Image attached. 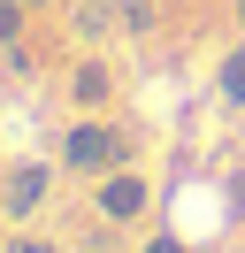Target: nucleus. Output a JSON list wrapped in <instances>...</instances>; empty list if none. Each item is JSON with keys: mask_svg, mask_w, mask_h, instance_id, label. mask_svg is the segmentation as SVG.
I'll return each mask as SVG.
<instances>
[{"mask_svg": "<svg viewBox=\"0 0 245 253\" xmlns=\"http://www.w3.org/2000/svg\"><path fill=\"white\" fill-rule=\"evenodd\" d=\"M222 100H245V46L222 54Z\"/></svg>", "mask_w": 245, "mask_h": 253, "instance_id": "obj_5", "label": "nucleus"}, {"mask_svg": "<svg viewBox=\"0 0 245 253\" xmlns=\"http://www.w3.org/2000/svg\"><path fill=\"white\" fill-rule=\"evenodd\" d=\"M61 169H77V176H107V169H122V130H107V123H77L69 138H61Z\"/></svg>", "mask_w": 245, "mask_h": 253, "instance_id": "obj_1", "label": "nucleus"}, {"mask_svg": "<svg viewBox=\"0 0 245 253\" xmlns=\"http://www.w3.org/2000/svg\"><path fill=\"white\" fill-rule=\"evenodd\" d=\"M23 16H31L23 0H0V46H15V39H23Z\"/></svg>", "mask_w": 245, "mask_h": 253, "instance_id": "obj_6", "label": "nucleus"}, {"mask_svg": "<svg viewBox=\"0 0 245 253\" xmlns=\"http://www.w3.org/2000/svg\"><path fill=\"white\" fill-rule=\"evenodd\" d=\"M23 8H46V0H23Z\"/></svg>", "mask_w": 245, "mask_h": 253, "instance_id": "obj_9", "label": "nucleus"}, {"mask_svg": "<svg viewBox=\"0 0 245 253\" xmlns=\"http://www.w3.org/2000/svg\"><path fill=\"white\" fill-rule=\"evenodd\" d=\"M238 16H245V0H238Z\"/></svg>", "mask_w": 245, "mask_h": 253, "instance_id": "obj_10", "label": "nucleus"}, {"mask_svg": "<svg viewBox=\"0 0 245 253\" xmlns=\"http://www.w3.org/2000/svg\"><path fill=\"white\" fill-rule=\"evenodd\" d=\"M146 253H184V246H176V238H153V246H146Z\"/></svg>", "mask_w": 245, "mask_h": 253, "instance_id": "obj_8", "label": "nucleus"}, {"mask_svg": "<svg viewBox=\"0 0 245 253\" xmlns=\"http://www.w3.org/2000/svg\"><path fill=\"white\" fill-rule=\"evenodd\" d=\"M46 184H54V169H46V161H15V169L0 176V215H8V222H23L31 207L46 200Z\"/></svg>", "mask_w": 245, "mask_h": 253, "instance_id": "obj_2", "label": "nucleus"}, {"mask_svg": "<svg viewBox=\"0 0 245 253\" xmlns=\"http://www.w3.org/2000/svg\"><path fill=\"white\" fill-rule=\"evenodd\" d=\"M69 92L84 100V108H92V100H107V69H100V62H84V69H77V84H69Z\"/></svg>", "mask_w": 245, "mask_h": 253, "instance_id": "obj_4", "label": "nucleus"}, {"mask_svg": "<svg viewBox=\"0 0 245 253\" xmlns=\"http://www.w3.org/2000/svg\"><path fill=\"white\" fill-rule=\"evenodd\" d=\"M8 253H54L46 238H8Z\"/></svg>", "mask_w": 245, "mask_h": 253, "instance_id": "obj_7", "label": "nucleus"}, {"mask_svg": "<svg viewBox=\"0 0 245 253\" xmlns=\"http://www.w3.org/2000/svg\"><path fill=\"white\" fill-rule=\"evenodd\" d=\"M100 215H107V222L146 215V176H138V169H107V176H100Z\"/></svg>", "mask_w": 245, "mask_h": 253, "instance_id": "obj_3", "label": "nucleus"}]
</instances>
